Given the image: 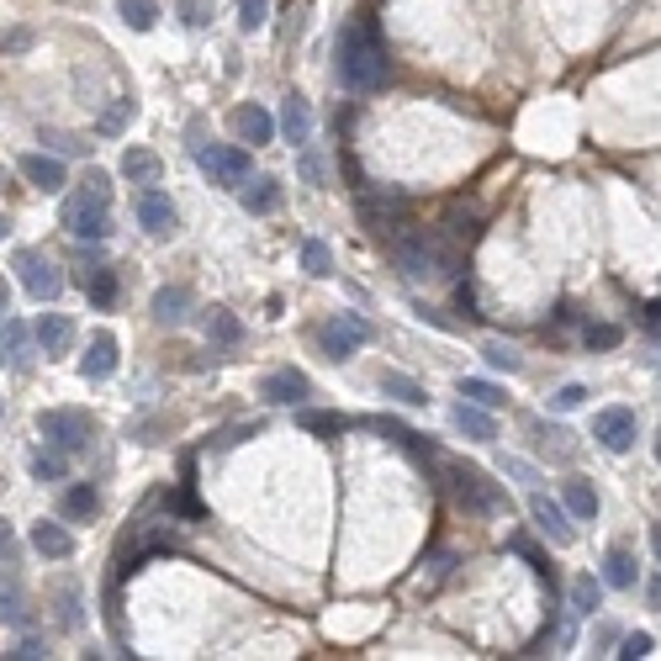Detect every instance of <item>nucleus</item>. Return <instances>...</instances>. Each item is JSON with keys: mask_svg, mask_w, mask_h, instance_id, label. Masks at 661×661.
I'll list each match as a JSON object with an SVG mask.
<instances>
[{"mask_svg": "<svg viewBox=\"0 0 661 661\" xmlns=\"http://www.w3.org/2000/svg\"><path fill=\"white\" fill-rule=\"evenodd\" d=\"M334 69H339V85L344 90H355V96H365V90H381L392 75V64H387V43H381V32L365 22V16H355L350 27L339 32V43H334Z\"/></svg>", "mask_w": 661, "mask_h": 661, "instance_id": "nucleus-1", "label": "nucleus"}, {"mask_svg": "<svg viewBox=\"0 0 661 661\" xmlns=\"http://www.w3.org/2000/svg\"><path fill=\"white\" fill-rule=\"evenodd\" d=\"M64 228L75 238H90V244L112 233V175H106V170L90 164L85 180H80V191L64 196Z\"/></svg>", "mask_w": 661, "mask_h": 661, "instance_id": "nucleus-2", "label": "nucleus"}, {"mask_svg": "<svg viewBox=\"0 0 661 661\" xmlns=\"http://www.w3.org/2000/svg\"><path fill=\"white\" fill-rule=\"evenodd\" d=\"M397 265H402V275L408 281H445V275H455L461 270V244H450L445 233H402L397 238Z\"/></svg>", "mask_w": 661, "mask_h": 661, "instance_id": "nucleus-3", "label": "nucleus"}, {"mask_svg": "<svg viewBox=\"0 0 661 661\" xmlns=\"http://www.w3.org/2000/svg\"><path fill=\"white\" fill-rule=\"evenodd\" d=\"M450 476V498L461 503L466 513H482V519H492V513H503L508 508V498H503V487L492 482V476L482 471V466H471V461H450V466H439Z\"/></svg>", "mask_w": 661, "mask_h": 661, "instance_id": "nucleus-4", "label": "nucleus"}, {"mask_svg": "<svg viewBox=\"0 0 661 661\" xmlns=\"http://www.w3.org/2000/svg\"><path fill=\"white\" fill-rule=\"evenodd\" d=\"M360 223L371 228L376 238H402L413 223V201L402 196L397 186H381V191H365L360 196Z\"/></svg>", "mask_w": 661, "mask_h": 661, "instance_id": "nucleus-5", "label": "nucleus"}, {"mask_svg": "<svg viewBox=\"0 0 661 661\" xmlns=\"http://www.w3.org/2000/svg\"><path fill=\"white\" fill-rule=\"evenodd\" d=\"M196 164H201V175L223 191H238L254 175V159H249V149H238V143H201Z\"/></svg>", "mask_w": 661, "mask_h": 661, "instance_id": "nucleus-6", "label": "nucleus"}, {"mask_svg": "<svg viewBox=\"0 0 661 661\" xmlns=\"http://www.w3.org/2000/svg\"><path fill=\"white\" fill-rule=\"evenodd\" d=\"M38 434L48 439V445H59L64 455H80L90 445V434H96V418H90L85 408H48L38 418Z\"/></svg>", "mask_w": 661, "mask_h": 661, "instance_id": "nucleus-7", "label": "nucleus"}, {"mask_svg": "<svg viewBox=\"0 0 661 661\" xmlns=\"http://www.w3.org/2000/svg\"><path fill=\"white\" fill-rule=\"evenodd\" d=\"M376 339V328L360 318V312H334L323 328H318V344H323V355L328 360H350L360 344H371Z\"/></svg>", "mask_w": 661, "mask_h": 661, "instance_id": "nucleus-8", "label": "nucleus"}, {"mask_svg": "<svg viewBox=\"0 0 661 661\" xmlns=\"http://www.w3.org/2000/svg\"><path fill=\"white\" fill-rule=\"evenodd\" d=\"M11 270H16V281H22V291H27L32 302H59L64 275L53 270L38 249H16V254H11Z\"/></svg>", "mask_w": 661, "mask_h": 661, "instance_id": "nucleus-9", "label": "nucleus"}, {"mask_svg": "<svg viewBox=\"0 0 661 661\" xmlns=\"http://www.w3.org/2000/svg\"><path fill=\"white\" fill-rule=\"evenodd\" d=\"M133 212H138V223L149 228L154 238H175V233H180V212H175V201L164 196V191H154V186H143V191L133 196Z\"/></svg>", "mask_w": 661, "mask_h": 661, "instance_id": "nucleus-10", "label": "nucleus"}, {"mask_svg": "<svg viewBox=\"0 0 661 661\" xmlns=\"http://www.w3.org/2000/svg\"><path fill=\"white\" fill-rule=\"evenodd\" d=\"M529 519H535V529L550 540V545H572L577 540V529H572V513H566L556 498H545V492H529Z\"/></svg>", "mask_w": 661, "mask_h": 661, "instance_id": "nucleus-11", "label": "nucleus"}, {"mask_svg": "<svg viewBox=\"0 0 661 661\" xmlns=\"http://www.w3.org/2000/svg\"><path fill=\"white\" fill-rule=\"evenodd\" d=\"M593 439H598L603 450L624 455V450L635 445V408H619V402H614V408H598L593 413Z\"/></svg>", "mask_w": 661, "mask_h": 661, "instance_id": "nucleus-12", "label": "nucleus"}, {"mask_svg": "<svg viewBox=\"0 0 661 661\" xmlns=\"http://www.w3.org/2000/svg\"><path fill=\"white\" fill-rule=\"evenodd\" d=\"M260 397H265V402H275V408H291V402L312 397V381L297 371V365H281V371L260 376Z\"/></svg>", "mask_w": 661, "mask_h": 661, "instance_id": "nucleus-13", "label": "nucleus"}, {"mask_svg": "<svg viewBox=\"0 0 661 661\" xmlns=\"http://www.w3.org/2000/svg\"><path fill=\"white\" fill-rule=\"evenodd\" d=\"M228 127H233V138H238V143H254V149L275 138V117L265 112V106H254V101H249V106H233Z\"/></svg>", "mask_w": 661, "mask_h": 661, "instance_id": "nucleus-14", "label": "nucleus"}, {"mask_svg": "<svg viewBox=\"0 0 661 661\" xmlns=\"http://www.w3.org/2000/svg\"><path fill=\"white\" fill-rule=\"evenodd\" d=\"M275 133H281L291 149H302V143H312V106H307V96H291L281 101V122H275Z\"/></svg>", "mask_w": 661, "mask_h": 661, "instance_id": "nucleus-15", "label": "nucleus"}, {"mask_svg": "<svg viewBox=\"0 0 661 661\" xmlns=\"http://www.w3.org/2000/svg\"><path fill=\"white\" fill-rule=\"evenodd\" d=\"M32 339H38V350L53 360V355H69V344H75V323L64 318V312H43L38 328H32Z\"/></svg>", "mask_w": 661, "mask_h": 661, "instance_id": "nucleus-16", "label": "nucleus"}, {"mask_svg": "<svg viewBox=\"0 0 661 661\" xmlns=\"http://www.w3.org/2000/svg\"><path fill=\"white\" fill-rule=\"evenodd\" d=\"M450 424L466 439H476V445H492V439H498V418H492V408H476V402H455Z\"/></svg>", "mask_w": 661, "mask_h": 661, "instance_id": "nucleus-17", "label": "nucleus"}, {"mask_svg": "<svg viewBox=\"0 0 661 661\" xmlns=\"http://www.w3.org/2000/svg\"><path fill=\"white\" fill-rule=\"evenodd\" d=\"M32 550H38L43 561H69L75 556V535H69L59 519H43V524H32Z\"/></svg>", "mask_w": 661, "mask_h": 661, "instance_id": "nucleus-18", "label": "nucleus"}, {"mask_svg": "<svg viewBox=\"0 0 661 661\" xmlns=\"http://www.w3.org/2000/svg\"><path fill=\"white\" fill-rule=\"evenodd\" d=\"M16 170H22V180L27 186H38V191H64V164L53 159V154H22L16 159Z\"/></svg>", "mask_w": 661, "mask_h": 661, "instance_id": "nucleus-19", "label": "nucleus"}, {"mask_svg": "<svg viewBox=\"0 0 661 661\" xmlns=\"http://www.w3.org/2000/svg\"><path fill=\"white\" fill-rule=\"evenodd\" d=\"M80 371H85L90 381H106V376L117 371V339L106 334V328H101V334H90L85 355H80Z\"/></svg>", "mask_w": 661, "mask_h": 661, "instance_id": "nucleus-20", "label": "nucleus"}, {"mask_svg": "<svg viewBox=\"0 0 661 661\" xmlns=\"http://www.w3.org/2000/svg\"><path fill=\"white\" fill-rule=\"evenodd\" d=\"M80 286H85V297H90V307H96V312H112L117 297H122V275L106 270V265H101V270H85Z\"/></svg>", "mask_w": 661, "mask_h": 661, "instance_id": "nucleus-21", "label": "nucleus"}, {"mask_svg": "<svg viewBox=\"0 0 661 661\" xmlns=\"http://www.w3.org/2000/svg\"><path fill=\"white\" fill-rule=\"evenodd\" d=\"M159 175H164V159L154 149H127L122 154V180L127 186H159Z\"/></svg>", "mask_w": 661, "mask_h": 661, "instance_id": "nucleus-22", "label": "nucleus"}, {"mask_svg": "<svg viewBox=\"0 0 661 661\" xmlns=\"http://www.w3.org/2000/svg\"><path fill=\"white\" fill-rule=\"evenodd\" d=\"M186 318H191V286H159L154 291V323L180 328Z\"/></svg>", "mask_w": 661, "mask_h": 661, "instance_id": "nucleus-23", "label": "nucleus"}, {"mask_svg": "<svg viewBox=\"0 0 661 661\" xmlns=\"http://www.w3.org/2000/svg\"><path fill=\"white\" fill-rule=\"evenodd\" d=\"M238 196H244V212H254V217H270L275 207H281V180H275V175H260L254 186L244 180V186H238Z\"/></svg>", "mask_w": 661, "mask_h": 661, "instance_id": "nucleus-24", "label": "nucleus"}, {"mask_svg": "<svg viewBox=\"0 0 661 661\" xmlns=\"http://www.w3.org/2000/svg\"><path fill=\"white\" fill-rule=\"evenodd\" d=\"M561 508L572 513V519H598V492H593V482L566 476V482H561Z\"/></svg>", "mask_w": 661, "mask_h": 661, "instance_id": "nucleus-25", "label": "nucleus"}, {"mask_svg": "<svg viewBox=\"0 0 661 661\" xmlns=\"http://www.w3.org/2000/svg\"><path fill=\"white\" fill-rule=\"evenodd\" d=\"M640 582V572H635V556L624 545H614L609 556H603V587H614V593H630V587Z\"/></svg>", "mask_w": 661, "mask_h": 661, "instance_id": "nucleus-26", "label": "nucleus"}, {"mask_svg": "<svg viewBox=\"0 0 661 661\" xmlns=\"http://www.w3.org/2000/svg\"><path fill=\"white\" fill-rule=\"evenodd\" d=\"M381 397H397L402 408H424V402H429L424 381H413V376H402V371H381Z\"/></svg>", "mask_w": 661, "mask_h": 661, "instance_id": "nucleus-27", "label": "nucleus"}, {"mask_svg": "<svg viewBox=\"0 0 661 661\" xmlns=\"http://www.w3.org/2000/svg\"><path fill=\"white\" fill-rule=\"evenodd\" d=\"M59 513H64V519H96V513H101V492L90 487V482L69 487L64 498H59Z\"/></svg>", "mask_w": 661, "mask_h": 661, "instance_id": "nucleus-28", "label": "nucleus"}, {"mask_svg": "<svg viewBox=\"0 0 661 661\" xmlns=\"http://www.w3.org/2000/svg\"><path fill=\"white\" fill-rule=\"evenodd\" d=\"M207 334H212V344H223V350H238V344H244V323H238L228 307H212L207 312Z\"/></svg>", "mask_w": 661, "mask_h": 661, "instance_id": "nucleus-29", "label": "nucleus"}, {"mask_svg": "<svg viewBox=\"0 0 661 661\" xmlns=\"http://www.w3.org/2000/svg\"><path fill=\"white\" fill-rule=\"evenodd\" d=\"M32 476H38V482H64V476H69V455L43 439V450H32Z\"/></svg>", "mask_w": 661, "mask_h": 661, "instance_id": "nucleus-30", "label": "nucleus"}, {"mask_svg": "<svg viewBox=\"0 0 661 661\" xmlns=\"http://www.w3.org/2000/svg\"><path fill=\"white\" fill-rule=\"evenodd\" d=\"M461 397L476 402V408H492V413L508 402V392L498 387V381H482V376H461Z\"/></svg>", "mask_w": 661, "mask_h": 661, "instance_id": "nucleus-31", "label": "nucleus"}, {"mask_svg": "<svg viewBox=\"0 0 661 661\" xmlns=\"http://www.w3.org/2000/svg\"><path fill=\"white\" fill-rule=\"evenodd\" d=\"M133 117H138V101H112V106H106V112L96 117V133H101V138H122Z\"/></svg>", "mask_w": 661, "mask_h": 661, "instance_id": "nucleus-32", "label": "nucleus"}, {"mask_svg": "<svg viewBox=\"0 0 661 661\" xmlns=\"http://www.w3.org/2000/svg\"><path fill=\"white\" fill-rule=\"evenodd\" d=\"M0 624H16V630H27L32 624V609H27V598H22V587H0Z\"/></svg>", "mask_w": 661, "mask_h": 661, "instance_id": "nucleus-33", "label": "nucleus"}, {"mask_svg": "<svg viewBox=\"0 0 661 661\" xmlns=\"http://www.w3.org/2000/svg\"><path fill=\"white\" fill-rule=\"evenodd\" d=\"M122 6V22L133 27V32H154L159 22V0H117Z\"/></svg>", "mask_w": 661, "mask_h": 661, "instance_id": "nucleus-34", "label": "nucleus"}, {"mask_svg": "<svg viewBox=\"0 0 661 661\" xmlns=\"http://www.w3.org/2000/svg\"><path fill=\"white\" fill-rule=\"evenodd\" d=\"M254 434H265V424H260V418H244V424L217 429V434L207 439V450H233V445H244V439H254Z\"/></svg>", "mask_w": 661, "mask_h": 661, "instance_id": "nucleus-35", "label": "nucleus"}, {"mask_svg": "<svg viewBox=\"0 0 661 661\" xmlns=\"http://www.w3.org/2000/svg\"><path fill=\"white\" fill-rule=\"evenodd\" d=\"M297 424H302L307 434H344V429H350V418H344V413H318V408H302V413H297Z\"/></svg>", "mask_w": 661, "mask_h": 661, "instance_id": "nucleus-36", "label": "nucleus"}, {"mask_svg": "<svg viewBox=\"0 0 661 661\" xmlns=\"http://www.w3.org/2000/svg\"><path fill=\"white\" fill-rule=\"evenodd\" d=\"M582 344H587V350H619V344H624V328H619V323H587V328H582Z\"/></svg>", "mask_w": 661, "mask_h": 661, "instance_id": "nucleus-37", "label": "nucleus"}, {"mask_svg": "<svg viewBox=\"0 0 661 661\" xmlns=\"http://www.w3.org/2000/svg\"><path fill=\"white\" fill-rule=\"evenodd\" d=\"M302 265L307 275H334V254H328L323 238H302Z\"/></svg>", "mask_w": 661, "mask_h": 661, "instance_id": "nucleus-38", "label": "nucleus"}, {"mask_svg": "<svg viewBox=\"0 0 661 661\" xmlns=\"http://www.w3.org/2000/svg\"><path fill=\"white\" fill-rule=\"evenodd\" d=\"M598 603H603V582L577 577V582H572V614H593Z\"/></svg>", "mask_w": 661, "mask_h": 661, "instance_id": "nucleus-39", "label": "nucleus"}, {"mask_svg": "<svg viewBox=\"0 0 661 661\" xmlns=\"http://www.w3.org/2000/svg\"><path fill=\"white\" fill-rule=\"evenodd\" d=\"M482 360L492 365V371H508V376L524 371V360H519V350H513V344H482Z\"/></svg>", "mask_w": 661, "mask_h": 661, "instance_id": "nucleus-40", "label": "nucleus"}, {"mask_svg": "<svg viewBox=\"0 0 661 661\" xmlns=\"http://www.w3.org/2000/svg\"><path fill=\"white\" fill-rule=\"evenodd\" d=\"M529 429L540 434V445H545L550 455H572V434H566L561 424H540V418H535V424H529Z\"/></svg>", "mask_w": 661, "mask_h": 661, "instance_id": "nucleus-41", "label": "nucleus"}, {"mask_svg": "<svg viewBox=\"0 0 661 661\" xmlns=\"http://www.w3.org/2000/svg\"><path fill=\"white\" fill-rule=\"evenodd\" d=\"M270 22V0H238V27L254 32V27H265Z\"/></svg>", "mask_w": 661, "mask_h": 661, "instance_id": "nucleus-42", "label": "nucleus"}, {"mask_svg": "<svg viewBox=\"0 0 661 661\" xmlns=\"http://www.w3.org/2000/svg\"><path fill=\"white\" fill-rule=\"evenodd\" d=\"M297 170H302V180H307V186H323V159H318V149H312V143H302V149H297Z\"/></svg>", "mask_w": 661, "mask_h": 661, "instance_id": "nucleus-43", "label": "nucleus"}, {"mask_svg": "<svg viewBox=\"0 0 661 661\" xmlns=\"http://www.w3.org/2000/svg\"><path fill=\"white\" fill-rule=\"evenodd\" d=\"M43 143H48L53 154H85V149H90L85 138H75V133H59V127H43Z\"/></svg>", "mask_w": 661, "mask_h": 661, "instance_id": "nucleus-44", "label": "nucleus"}, {"mask_svg": "<svg viewBox=\"0 0 661 661\" xmlns=\"http://www.w3.org/2000/svg\"><path fill=\"white\" fill-rule=\"evenodd\" d=\"M180 22H186L191 32H201L212 22V0H180Z\"/></svg>", "mask_w": 661, "mask_h": 661, "instance_id": "nucleus-45", "label": "nucleus"}, {"mask_svg": "<svg viewBox=\"0 0 661 661\" xmlns=\"http://www.w3.org/2000/svg\"><path fill=\"white\" fill-rule=\"evenodd\" d=\"M59 624L64 630H80V593L75 587H59Z\"/></svg>", "mask_w": 661, "mask_h": 661, "instance_id": "nucleus-46", "label": "nucleus"}, {"mask_svg": "<svg viewBox=\"0 0 661 661\" xmlns=\"http://www.w3.org/2000/svg\"><path fill=\"white\" fill-rule=\"evenodd\" d=\"M651 646H656V640H651L646 630H635V635L619 640V656H624V661H640V656H651Z\"/></svg>", "mask_w": 661, "mask_h": 661, "instance_id": "nucleus-47", "label": "nucleus"}, {"mask_svg": "<svg viewBox=\"0 0 661 661\" xmlns=\"http://www.w3.org/2000/svg\"><path fill=\"white\" fill-rule=\"evenodd\" d=\"M582 402H587V387H577V381H566V387H561L556 397H550V408H556V413H572V408H582Z\"/></svg>", "mask_w": 661, "mask_h": 661, "instance_id": "nucleus-48", "label": "nucleus"}, {"mask_svg": "<svg viewBox=\"0 0 661 661\" xmlns=\"http://www.w3.org/2000/svg\"><path fill=\"white\" fill-rule=\"evenodd\" d=\"M0 339H6V355H16L22 360V344H27V328L16 323V318H6V328H0Z\"/></svg>", "mask_w": 661, "mask_h": 661, "instance_id": "nucleus-49", "label": "nucleus"}, {"mask_svg": "<svg viewBox=\"0 0 661 661\" xmlns=\"http://www.w3.org/2000/svg\"><path fill=\"white\" fill-rule=\"evenodd\" d=\"M0 48H6V53H27V48H32V27H11V32H0Z\"/></svg>", "mask_w": 661, "mask_h": 661, "instance_id": "nucleus-50", "label": "nucleus"}, {"mask_svg": "<svg viewBox=\"0 0 661 661\" xmlns=\"http://www.w3.org/2000/svg\"><path fill=\"white\" fill-rule=\"evenodd\" d=\"M6 656H11V661H38V656H48V651H43V640H38V635H27V640H16Z\"/></svg>", "mask_w": 661, "mask_h": 661, "instance_id": "nucleus-51", "label": "nucleus"}, {"mask_svg": "<svg viewBox=\"0 0 661 661\" xmlns=\"http://www.w3.org/2000/svg\"><path fill=\"white\" fill-rule=\"evenodd\" d=\"M503 471H508V476H519V482H524V487H535V482H540V471H535V466H529V461H513V455H508V461H503Z\"/></svg>", "mask_w": 661, "mask_h": 661, "instance_id": "nucleus-52", "label": "nucleus"}, {"mask_svg": "<svg viewBox=\"0 0 661 661\" xmlns=\"http://www.w3.org/2000/svg\"><path fill=\"white\" fill-rule=\"evenodd\" d=\"M455 302H461L466 318H476V286L471 281H455Z\"/></svg>", "mask_w": 661, "mask_h": 661, "instance_id": "nucleus-53", "label": "nucleus"}, {"mask_svg": "<svg viewBox=\"0 0 661 661\" xmlns=\"http://www.w3.org/2000/svg\"><path fill=\"white\" fill-rule=\"evenodd\" d=\"M11 556H16V529L0 519V561H11Z\"/></svg>", "mask_w": 661, "mask_h": 661, "instance_id": "nucleus-54", "label": "nucleus"}, {"mask_svg": "<svg viewBox=\"0 0 661 661\" xmlns=\"http://www.w3.org/2000/svg\"><path fill=\"white\" fill-rule=\"evenodd\" d=\"M640 323H646V328H651V334H661V302H651L646 312H640Z\"/></svg>", "mask_w": 661, "mask_h": 661, "instance_id": "nucleus-55", "label": "nucleus"}, {"mask_svg": "<svg viewBox=\"0 0 661 661\" xmlns=\"http://www.w3.org/2000/svg\"><path fill=\"white\" fill-rule=\"evenodd\" d=\"M646 598H651V609H661V577L646 582Z\"/></svg>", "mask_w": 661, "mask_h": 661, "instance_id": "nucleus-56", "label": "nucleus"}, {"mask_svg": "<svg viewBox=\"0 0 661 661\" xmlns=\"http://www.w3.org/2000/svg\"><path fill=\"white\" fill-rule=\"evenodd\" d=\"M651 550H656V561H661V524H651Z\"/></svg>", "mask_w": 661, "mask_h": 661, "instance_id": "nucleus-57", "label": "nucleus"}, {"mask_svg": "<svg viewBox=\"0 0 661 661\" xmlns=\"http://www.w3.org/2000/svg\"><path fill=\"white\" fill-rule=\"evenodd\" d=\"M6 302H11V291H6V281H0V318H6Z\"/></svg>", "mask_w": 661, "mask_h": 661, "instance_id": "nucleus-58", "label": "nucleus"}, {"mask_svg": "<svg viewBox=\"0 0 661 661\" xmlns=\"http://www.w3.org/2000/svg\"><path fill=\"white\" fill-rule=\"evenodd\" d=\"M6 233H11V217H6V212H0V238H6Z\"/></svg>", "mask_w": 661, "mask_h": 661, "instance_id": "nucleus-59", "label": "nucleus"}, {"mask_svg": "<svg viewBox=\"0 0 661 661\" xmlns=\"http://www.w3.org/2000/svg\"><path fill=\"white\" fill-rule=\"evenodd\" d=\"M656 466H661V429H656Z\"/></svg>", "mask_w": 661, "mask_h": 661, "instance_id": "nucleus-60", "label": "nucleus"}, {"mask_svg": "<svg viewBox=\"0 0 661 661\" xmlns=\"http://www.w3.org/2000/svg\"><path fill=\"white\" fill-rule=\"evenodd\" d=\"M0 186H6V170H0Z\"/></svg>", "mask_w": 661, "mask_h": 661, "instance_id": "nucleus-61", "label": "nucleus"}, {"mask_svg": "<svg viewBox=\"0 0 661 661\" xmlns=\"http://www.w3.org/2000/svg\"><path fill=\"white\" fill-rule=\"evenodd\" d=\"M0 360H6V355H0Z\"/></svg>", "mask_w": 661, "mask_h": 661, "instance_id": "nucleus-62", "label": "nucleus"}]
</instances>
